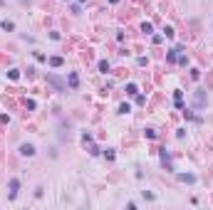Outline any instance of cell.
I'll use <instances>...</instances> for the list:
<instances>
[{
	"instance_id": "4",
	"label": "cell",
	"mask_w": 213,
	"mask_h": 210,
	"mask_svg": "<svg viewBox=\"0 0 213 210\" xmlns=\"http://www.w3.org/2000/svg\"><path fill=\"white\" fill-rule=\"evenodd\" d=\"M173 101H176V107L181 109L183 107V91H173Z\"/></svg>"
},
{
	"instance_id": "15",
	"label": "cell",
	"mask_w": 213,
	"mask_h": 210,
	"mask_svg": "<svg viewBox=\"0 0 213 210\" xmlns=\"http://www.w3.org/2000/svg\"><path fill=\"white\" fill-rule=\"evenodd\" d=\"M20 3H27V0H20Z\"/></svg>"
},
{
	"instance_id": "11",
	"label": "cell",
	"mask_w": 213,
	"mask_h": 210,
	"mask_svg": "<svg viewBox=\"0 0 213 210\" xmlns=\"http://www.w3.org/2000/svg\"><path fill=\"white\" fill-rule=\"evenodd\" d=\"M139 89H136V84H127V94H136Z\"/></svg>"
},
{
	"instance_id": "1",
	"label": "cell",
	"mask_w": 213,
	"mask_h": 210,
	"mask_svg": "<svg viewBox=\"0 0 213 210\" xmlns=\"http://www.w3.org/2000/svg\"><path fill=\"white\" fill-rule=\"evenodd\" d=\"M206 104H208L206 89H196V94H193V107H196V109H206Z\"/></svg>"
},
{
	"instance_id": "13",
	"label": "cell",
	"mask_w": 213,
	"mask_h": 210,
	"mask_svg": "<svg viewBox=\"0 0 213 210\" xmlns=\"http://www.w3.org/2000/svg\"><path fill=\"white\" fill-rule=\"evenodd\" d=\"M8 77H10V79H18V77H20V72H18V69H10V72H8Z\"/></svg>"
},
{
	"instance_id": "12",
	"label": "cell",
	"mask_w": 213,
	"mask_h": 210,
	"mask_svg": "<svg viewBox=\"0 0 213 210\" xmlns=\"http://www.w3.org/2000/svg\"><path fill=\"white\" fill-rule=\"evenodd\" d=\"M141 30H144V32H146V35H149V32H151V30H154V27H151V22H144V25H141Z\"/></svg>"
},
{
	"instance_id": "2",
	"label": "cell",
	"mask_w": 213,
	"mask_h": 210,
	"mask_svg": "<svg viewBox=\"0 0 213 210\" xmlns=\"http://www.w3.org/2000/svg\"><path fill=\"white\" fill-rule=\"evenodd\" d=\"M20 153H23V156H35V146H32V143H23V146H20Z\"/></svg>"
},
{
	"instance_id": "6",
	"label": "cell",
	"mask_w": 213,
	"mask_h": 210,
	"mask_svg": "<svg viewBox=\"0 0 213 210\" xmlns=\"http://www.w3.org/2000/svg\"><path fill=\"white\" fill-rule=\"evenodd\" d=\"M77 84H79V77L72 72V74H69V87H72V89H77Z\"/></svg>"
},
{
	"instance_id": "8",
	"label": "cell",
	"mask_w": 213,
	"mask_h": 210,
	"mask_svg": "<svg viewBox=\"0 0 213 210\" xmlns=\"http://www.w3.org/2000/svg\"><path fill=\"white\" fill-rule=\"evenodd\" d=\"M99 72H109V62H106V59H99Z\"/></svg>"
},
{
	"instance_id": "14",
	"label": "cell",
	"mask_w": 213,
	"mask_h": 210,
	"mask_svg": "<svg viewBox=\"0 0 213 210\" xmlns=\"http://www.w3.org/2000/svg\"><path fill=\"white\" fill-rule=\"evenodd\" d=\"M3 27H5V30H8V32H10V30H15V25H13V22H8V20H5V22H3Z\"/></svg>"
},
{
	"instance_id": "3",
	"label": "cell",
	"mask_w": 213,
	"mask_h": 210,
	"mask_svg": "<svg viewBox=\"0 0 213 210\" xmlns=\"http://www.w3.org/2000/svg\"><path fill=\"white\" fill-rule=\"evenodd\" d=\"M18 190H20V180L13 178V180H10V198H18Z\"/></svg>"
},
{
	"instance_id": "7",
	"label": "cell",
	"mask_w": 213,
	"mask_h": 210,
	"mask_svg": "<svg viewBox=\"0 0 213 210\" xmlns=\"http://www.w3.org/2000/svg\"><path fill=\"white\" fill-rule=\"evenodd\" d=\"M178 180H183V183H196V176L186 173V176H178Z\"/></svg>"
},
{
	"instance_id": "5",
	"label": "cell",
	"mask_w": 213,
	"mask_h": 210,
	"mask_svg": "<svg viewBox=\"0 0 213 210\" xmlns=\"http://www.w3.org/2000/svg\"><path fill=\"white\" fill-rule=\"evenodd\" d=\"M47 79H50V82H52V84H55V87H57V89H60V91H65V84H62V82H60V79H57V77H52V74H50V77H47Z\"/></svg>"
},
{
	"instance_id": "10",
	"label": "cell",
	"mask_w": 213,
	"mask_h": 210,
	"mask_svg": "<svg viewBox=\"0 0 213 210\" xmlns=\"http://www.w3.org/2000/svg\"><path fill=\"white\" fill-rule=\"evenodd\" d=\"M129 111H132L129 104H122V107H119V114H129Z\"/></svg>"
},
{
	"instance_id": "9",
	"label": "cell",
	"mask_w": 213,
	"mask_h": 210,
	"mask_svg": "<svg viewBox=\"0 0 213 210\" xmlns=\"http://www.w3.org/2000/svg\"><path fill=\"white\" fill-rule=\"evenodd\" d=\"M50 64L52 67H62V57H50Z\"/></svg>"
}]
</instances>
